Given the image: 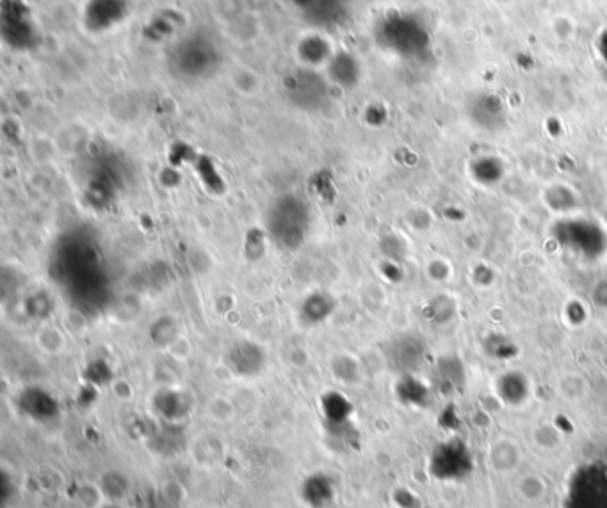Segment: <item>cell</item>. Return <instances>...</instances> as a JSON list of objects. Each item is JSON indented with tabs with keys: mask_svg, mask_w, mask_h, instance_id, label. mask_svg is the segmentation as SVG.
Masks as SVG:
<instances>
[{
	"mask_svg": "<svg viewBox=\"0 0 607 508\" xmlns=\"http://www.w3.org/2000/svg\"><path fill=\"white\" fill-rule=\"evenodd\" d=\"M58 275L79 305H100L107 282L100 251L86 239H72L58 253Z\"/></svg>",
	"mask_w": 607,
	"mask_h": 508,
	"instance_id": "obj_1",
	"label": "cell"
},
{
	"mask_svg": "<svg viewBox=\"0 0 607 508\" xmlns=\"http://www.w3.org/2000/svg\"><path fill=\"white\" fill-rule=\"evenodd\" d=\"M312 225L307 202L294 193L273 200L265 214V227L273 242L281 250H296L305 242Z\"/></svg>",
	"mask_w": 607,
	"mask_h": 508,
	"instance_id": "obj_2",
	"label": "cell"
},
{
	"mask_svg": "<svg viewBox=\"0 0 607 508\" xmlns=\"http://www.w3.org/2000/svg\"><path fill=\"white\" fill-rule=\"evenodd\" d=\"M218 47L202 36L184 40L172 56L173 72L184 81H204L219 66Z\"/></svg>",
	"mask_w": 607,
	"mask_h": 508,
	"instance_id": "obj_3",
	"label": "cell"
},
{
	"mask_svg": "<svg viewBox=\"0 0 607 508\" xmlns=\"http://www.w3.org/2000/svg\"><path fill=\"white\" fill-rule=\"evenodd\" d=\"M283 89L287 98L299 109L316 111L319 109L327 96V81L318 75L312 68H301L283 81Z\"/></svg>",
	"mask_w": 607,
	"mask_h": 508,
	"instance_id": "obj_4",
	"label": "cell"
},
{
	"mask_svg": "<svg viewBox=\"0 0 607 508\" xmlns=\"http://www.w3.org/2000/svg\"><path fill=\"white\" fill-rule=\"evenodd\" d=\"M227 366L241 378H253L265 367V351L253 341H239L227 351Z\"/></svg>",
	"mask_w": 607,
	"mask_h": 508,
	"instance_id": "obj_5",
	"label": "cell"
},
{
	"mask_svg": "<svg viewBox=\"0 0 607 508\" xmlns=\"http://www.w3.org/2000/svg\"><path fill=\"white\" fill-rule=\"evenodd\" d=\"M522 448L513 439L496 441L487 453V464L492 473L497 476H510L519 471L522 466Z\"/></svg>",
	"mask_w": 607,
	"mask_h": 508,
	"instance_id": "obj_6",
	"label": "cell"
},
{
	"mask_svg": "<svg viewBox=\"0 0 607 508\" xmlns=\"http://www.w3.org/2000/svg\"><path fill=\"white\" fill-rule=\"evenodd\" d=\"M154 409L165 421L177 423L189 414L191 405H189V400L184 393L175 391V389H166V391L156 395Z\"/></svg>",
	"mask_w": 607,
	"mask_h": 508,
	"instance_id": "obj_7",
	"label": "cell"
},
{
	"mask_svg": "<svg viewBox=\"0 0 607 508\" xmlns=\"http://www.w3.org/2000/svg\"><path fill=\"white\" fill-rule=\"evenodd\" d=\"M20 405L36 421H49L59 411L58 402L43 389H27L20 398Z\"/></svg>",
	"mask_w": 607,
	"mask_h": 508,
	"instance_id": "obj_8",
	"label": "cell"
},
{
	"mask_svg": "<svg viewBox=\"0 0 607 508\" xmlns=\"http://www.w3.org/2000/svg\"><path fill=\"white\" fill-rule=\"evenodd\" d=\"M335 311V300L327 293H312L301 304V321L307 325H319L327 321Z\"/></svg>",
	"mask_w": 607,
	"mask_h": 508,
	"instance_id": "obj_9",
	"label": "cell"
},
{
	"mask_svg": "<svg viewBox=\"0 0 607 508\" xmlns=\"http://www.w3.org/2000/svg\"><path fill=\"white\" fill-rule=\"evenodd\" d=\"M515 492L517 496L527 503V504H538L542 503L549 494V483L542 474L536 473H526L520 474L515 481Z\"/></svg>",
	"mask_w": 607,
	"mask_h": 508,
	"instance_id": "obj_10",
	"label": "cell"
},
{
	"mask_svg": "<svg viewBox=\"0 0 607 508\" xmlns=\"http://www.w3.org/2000/svg\"><path fill=\"white\" fill-rule=\"evenodd\" d=\"M301 8L311 15V22H316L318 26H332L342 13L341 0H303Z\"/></svg>",
	"mask_w": 607,
	"mask_h": 508,
	"instance_id": "obj_11",
	"label": "cell"
},
{
	"mask_svg": "<svg viewBox=\"0 0 607 508\" xmlns=\"http://www.w3.org/2000/svg\"><path fill=\"white\" fill-rule=\"evenodd\" d=\"M98 485L102 489L105 501H112V503H123L130 492V481L127 474L119 471L104 473L98 480Z\"/></svg>",
	"mask_w": 607,
	"mask_h": 508,
	"instance_id": "obj_12",
	"label": "cell"
},
{
	"mask_svg": "<svg viewBox=\"0 0 607 508\" xmlns=\"http://www.w3.org/2000/svg\"><path fill=\"white\" fill-rule=\"evenodd\" d=\"M330 79L341 86H353L358 81V66L348 54H339L330 59Z\"/></svg>",
	"mask_w": 607,
	"mask_h": 508,
	"instance_id": "obj_13",
	"label": "cell"
},
{
	"mask_svg": "<svg viewBox=\"0 0 607 508\" xmlns=\"http://www.w3.org/2000/svg\"><path fill=\"white\" fill-rule=\"evenodd\" d=\"M557 389H559L561 396H565L566 400H579L586 395L588 388H586V380L580 374L570 373V374L561 376Z\"/></svg>",
	"mask_w": 607,
	"mask_h": 508,
	"instance_id": "obj_14",
	"label": "cell"
},
{
	"mask_svg": "<svg viewBox=\"0 0 607 508\" xmlns=\"http://www.w3.org/2000/svg\"><path fill=\"white\" fill-rule=\"evenodd\" d=\"M77 501L82 508H100L105 503L98 483H82L77 489Z\"/></svg>",
	"mask_w": 607,
	"mask_h": 508,
	"instance_id": "obj_15",
	"label": "cell"
},
{
	"mask_svg": "<svg viewBox=\"0 0 607 508\" xmlns=\"http://www.w3.org/2000/svg\"><path fill=\"white\" fill-rule=\"evenodd\" d=\"M100 508H125L123 503H112V501H105Z\"/></svg>",
	"mask_w": 607,
	"mask_h": 508,
	"instance_id": "obj_16",
	"label": "cell"
},
{
	"mask_svg": "<svg viewBox=\"0 0 607 508\" xmlns=\"http://www.w3.org/2000/svg\"><path fill=\"white\" fill-rule=\"evenodd\" d=\"M211 508H221V506H211Z\"/></svg>",
	"mask_w": 607,
	"mask_h": 508,
	"instance_id": "obj_17",
	"label": "cell"
}]
</instances>
